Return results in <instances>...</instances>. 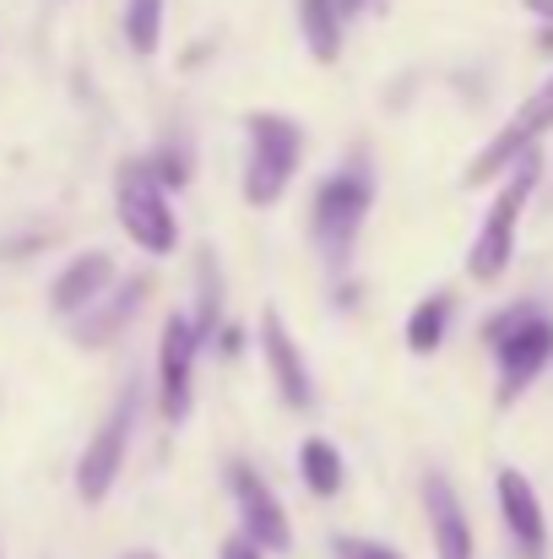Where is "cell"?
I'll list each match as a JSON object with an SVG mask.
<instances>
[{
    "instance_id": "1",
    "label": "cell",
    "mask_w": 553,
    "mask_h": 559,
    "mask_svg": "<svg viewBox=\"0 0 553 559\" xmlns=\"http://www.w3.org/2000/svg\"><path fill=\"white\" fill-rule=\"evenodd\" d=\"M369 206H374V180H369L364 158L348 164V169H337V175H326V180L315 186V201H310V239H315V250H321V261H326L332 272H348Z\"/></svg>"
},
{
    "instance_id": "2",
    "label": "cell",
    "mask_w": 553,
    "mask_h": 559,
    "mask_svg": "<svg viewBox=\"0 0 553 559\" xmlns=\"http://www.w3.org/2000/svg\"><path fill=\"white\" fill-rule=\"evenodd\" d=\"M483 337H489V348H494V370H500V407H510L538 374L549 370L553 359V316H543V305L538 299H527V305H510V310H500L489 326H483Z\"/></svg>"
},
{
    "instance_id": "3",
    "label": "cell",
    "mask_w": 553,
    "mask_h": 559,
    "mask_svg": "<svg viewBox=\"0 0 553 559\" xmlns=\"http://www.w3.org/2000/svg\"><path fill=\"white\" fill-rule=\"evenodd\" d=\"M304 164V126L288 115H244V206H277Z\"/></svg>"
},
{
    "instance_id": "4",
    "label": "cell",
    "mask_w": 553,
    "mask_h": 559,
    "mask_svg": "<svg viewBox=\"0 0 553 559\" xmlns=\"http://www.w3.org/2000/svg\"><path fill=\"white\" fill-rule=\"evenodd\" d=\"M115 217L125 228V239L142 255H175L180 245V217L169 206V190L153 180L147 158H125L115 169Z\"/></svg>"
},
{
    "instance_id": "5",
    "label": "cell",
    "mask_w": 553,
    "mask_h": 559,
    "mask_svg": "<svg viewBox=\"0 0 553 559\" xmlns=\"http://www.w3.org/2000/svg\"><path fill=\"white\" fill-rule=\"evenodd\" d=\"M532 190H538V153H532V158L500 186V195H494L489 212H483V228L472 234L467 272H472L478 283H500L505 266L516 261V228H521V212H527Z\"/></svg>"
},
{
    "instance_id": "6",
    "label": "cell",
    "mask_w": 553,
    "mask_h": 559,
    "mask_svg": "<svg viewBox=\"0 0 553 559\" xmlns=\"http://www.w3.org/2000/svg\"><path fill=\"white\" fill-rule=\"evenodd\" d=\"M131 429H136V385L125 380V391L115 396L109 418L93 429V440L82 445V462H76V495L82 506H104L120 467H125V451H131Z\"/></svg>"
},
{
    "instance_id": "7",
    "label": "cell",
    "mask_w": 553,
    "mask_h": 559,
    "mask_svg": "<svg viewBox=\"0 0 553 559\" xmlns=\"http://www.w3.org/2000/svg\"><path fill=\"white\" fill-rule=\"evenodd\" d=\"M223 478H228V495H233V511H239V538H250L261 555H288L293 549V522H288L282 500L272 495V484L261 478V467L233 456Z\"/></svg>"
},
{
    "instance_id": "8",
    "label": "cell",
    "mask_w": 553,
    "mask_h": 559,
    "mask_svg": "<svg viewBox=\"0 0 553 559\" xmlns=\"http://www.w3.org/2000/svg\"><path fill=\"white\" fill-rule=\"evenodd\" d=\"M195 354H201V332H195L190 310H169V321L158 332V413H164V424H184L190 418Z\"/></svg>"
},
{
    "instance_id": "9",
    "label": "cell",
    "mask_w": 553,
    "mask_h": 559,
    "mask_svg": "<svg viewBox=\"0 0 553 559\" xmlns=\"http://www.w3.org/2000/svg\"><path fill=\"white\" fill-rule=\"evenodd\" d=\"M494 500H500V522H505L516 555L521 559H549V511H543L532 478L516 473V467H500V478H494Z\"/></svg>"
},
{
    "instance_id": "10",
    "label": "cell",
    "mask_w": 553,
    "mask_h": 559,
    "mask_svg": "<svg viewBox=\"0 0 553 559\" xmlns=\"http://www.w3.org/2000/svg\"><path fill=\"white\" fill-rule=\"evenodd\" d=\"M261 354H266V370H272L277 396H282L293 413H310V407H315V374H310V365H304L299 343L288 337V326H282L277 305H266V310H261Z\"/></svg>"
},
{
    "instance_id": "11",
    "label": "cell",
    "mask_w": 553,
    "mask_h": 559,
    "mask_svg": "<svg viewBox=\"0 0 553 559\" xmlns=\"http://www.w3.org/2000/svg\"><path fill=\"white\" fill-rule=\"evenodd\" d=\"M423 511H429V538H434V559H478V538H472V522L450 489L445 473H429L423 478Z\"/></svg>"
},
{
    "instance_id": "12",
    "label": "cell",
    "mask_w": 553,
    "mask_h": 559,
    "mask_svg": "<svg viewBox=\"0 0 553 559\" xmlns=\"http://www.w3.org/2000/svg\"><path fill=\"white\" fill-rule=\"evenodd\" d=\"M115 288V255L109 250H82L60 266V277L49 283V305L60 316H87L104 294Z\"/></svg>"
},
{
    "instance_id": "13",
    "label": "cell",
    "mask_w": 553,
    "mask_h": 559,
    "mask_svg": "<svg viewBox=\"0 0 553 559\" xmlns=\"http://www.w3.org/2000/svg\"><path fill=\"white\" fill-rule=\"evenodd\" d=\"M153 294V277H131V283H115L87 316H76V343L82 348H104V343H115L131 321H136V310H142V299Z\"/></svg>"
},
{
    "instance_id": "14",
    "label": "cell",
    "mask_w": 553,
    "mask_h": 559,
    "mask_svg": "<svg viewBox=\"0 0 553 559\" xmlns=\"http://www.w3.org/2000/svg\"><path fill=\"white\" fill-rule=\"evenodd\" d=\"M342 0H299V33L321 66L342 60Z\"/></svg>"
},
{
    "instance_id": "15",
    "label": "cell",
    "mask_w": 553,
    "mask_h": 559,
    "mask_svg": "<svg viewBox=\"0 0 553 559\" xmlns=\"http://www.w3.org/2000/svg\"><path fill=\"white\" fill-rule=\"evenodd\" d=\"M299 478H304V489H310L315 500H337V495H342V478H348L342 451H337L326 435L299 440Z\"/></svg>"
},
{
    "instance_id": "16",
    "label": "cell",
    "mask_w": 553,
    "mask_h": 559,
    "mask_svg": "<svg viewBox=\"0 0 553 559\" xmlns=\"http://www.w3.org/2000/svg\"><path fill=\"white\" fill-rule=\"evenodd\" d=\"M190 321H195L201 343H212L223 332V277H217V255L206 245L195 255V310H190Z\"/></svg>"
},
{
    "instance_id": "17",
    "label": "cell",
    "mask_w": 553,
    "mask_h": 559,
    "mask_svg": "<svg viewBox=\"0 0 553 559\" xmlns=\"http://www.w3.org/2000/svg\"><path fill=\"white\" fill-rule=\"evenodd\" d=\"M450 310H456L450 294H429V299H418L412 316H407V348H412V354H434V348L445 343Z\"/></svg>"
},
{
    "instance_id": "18",
    "label": "cell",
    "mask_w": 553,
    "mask_h": 559,
    "mask_svg": "<svg viewBox=\"0 0 553 559\" xmlns=\"http://www.w3.org/2000/svg\"><path fill=\"white\" fill-rule=\"evenodd\" d=\"M164 38V0H125V44L147 60Z\"/></svg>"
},
{
    "instance_id": "19",
    "label": "cell",
    "mask_w": 553,
    "mask_h": 559,
    "mask_svg": "<svg viewBox=\"0 0 553 559\" xmlns=\"http://www.w3.org/2000/svg\"><path fill=\"white\" fill-rule=\"evenodd\" d=\"M505 131H516L527 147H538V136H549L553 131V76L527 98V104H521V109H516V115H510V120H505Z\"/></svg>"
},
{
    "instance_id": "20",
    "label": "cell",
    "mask_w": 553,
    "mask_h": 559,
    "mask_svg": "<svg viewBox=\"0 0 553 559\" xmlns=\"http://www.w3.org/2000/svg\"><path fill=\"white\" fill-rule=\"evenodd\" d=\"M147 169H153V180L164 190H180L184 180H190V158H184L180 142H169V147H158L153 158H147Z\"/></svg>"
},
{
    "instance_id": "21",
    "label": "cell",
    "mask_w": 553,
    "mask_h": 559,
    "mask_svg": "<svg viewBox=\"0 0 553 559\" xmlns=\"http://www.w3.org/2000/svg\"><path fill=\"white\" fill-rule=\"evenodd\" d=\"M332 559H407L401 549L380 544V538H359V533H332Z\"/></svg>"
},
{
    "instance_id": "22",
    "label": "cell",
    "mask_w": 553,
    "mask_h": 559,
    "mask_svg": "<svg viewBox=\"0 0 553 559\" xmlns=\"http://www.w3.org/2000/svg\"><path fill=\"white\" fill-rule=\"evenodd\" d=\"M217 559H266V555H261L250 538H228V544L217 549Z\"/></svg>"
},
{
    "instance_id": "23",
    "label": "cell",
    "mask_w": 553,
    "mask_h": 559,
    "mask_svg": "<svg viewBox=\"0 0 553 559\" xmlns=\"http://www.w3.org/2000/svg\"><path fill=\"white\" fill-rule=\"evenodd\" d=\"M217 348H223V354L233 359V354L244 348V332H239V326H223V332H217Z\"/></svg>"
},
{
    "instance_id": "24",
    "label": "cell",
    "mask_w": 553,
    "mask_h": 559,
    "mask_svg": "<svg viewBox=\"0 0 553 559\" xmlns=\"http://www.w3.org/2000/svg\"><path fill=\"white\" fill-rule=\"evenodd\" d=\"M527 11H538V16H543V27H553V0H527Z\"/></svg>"
},
{
    "instance_id": "25",
    "label": "cell",
    "mask_w": 553,
    "mask_h": 559,
    "mask_svg": "<svg viewBox=\"0 0 553 559\" xmlns=\"http://www.w3.org/2000/svg\"><path fill=\"white\" fill-rule=\"evenodd\" d=\"M120 559H158L153 549H131V555H120Z\"/></svg>"
},
{
    "instance_id": "26",
    "label": "cell",
    "mask_w": 553,
    "mask_h": 559,
    "mask_svg": "<svg viewBox=\"0 0 553 559\" xmlns=\"http://www.w3.org/2000/svg\"><path fill=\"white\" fill-rule=\"evenodd\" d=\"M538 44H543V49H553V27H543V33H538Z\"/></svg>"
},
{
    "instance_id": "27",
    "label": "cell",
    "mask_w": 553,
    "mask_h": 559,
    "mask_svg": "<svg viewBox=\"0 0 553 559\" xmlns=\"http://www.w3.org/2000/svg\"><path fill=\"white\" fill-rule=\"evenodd\" d=\"M353 5H364V0H342V11H353Z\"/></svg>"
}]
</instances>
